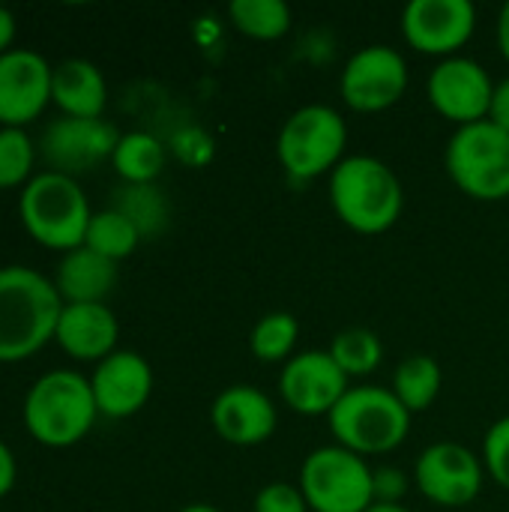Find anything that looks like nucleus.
Segmentation results:
<instances>
[{"label":"nucleus","mask_w":509,"mask_h":512,"mask_svg":"<svg viewBox=\"0 0 509 512\" xmlns=\"http://www.w3.org/2000/svg\"><path fill=\"white\" fill-rule=\"evenodd\" d=\"M63 306L54 282L39 270L0 267V363H18L51 342Z\"/></svg>","instance_id":"obj_1"},{"label":"nucleus","mask_w":509,"mask_h":512,"mask_svg":"<svg viewBox=\"0 0 509 512\" xmlns=\"http://www.w3.org/2000/svg\"><path fill=\"white\" fill-rule=\"evenodd\" d=\"M330 207L342 225L357 234L390 231L405 207L396 171L378 156H345L330 174Z\"/></svg>","instance_id":"obj_2"},{"label":"nucleus","mask_w":509,"mask_h":512,"mask_svg":"<svg viewBox=\"0 0 509 512\" xmlns=\"http://www.w3.org/2000/svg\"><path fill=\"white\" fill-rule=\"evenodd\" d=\"M99 408L93 387L72 369L42 375L24 399V426L45 447H72L96 423Z\"/></svg>","instance_id":"obj_3"},{"label":"nucleus","mask_w":509,"mask_h":512,"mask_svg":"<svg viewBox=\"0 0 509 512\" xmlns=\"http://www.w3.org/2000/svg\"><path fill=\"white\" fill-rule=\"evenodd\" d=\"M18 213L36 243L60 252L84 246L87 225L93 219L78 180L57 171H39L30 177V183H24Z\"/></svg>","instance_id":"obj_4"},{"label":"nucleus","mask_w":509,"mask_h":512,"mask_svg":"<svg viewBox=\"0 0 509 512\" xmlns=\"http://www.w3.org/2000/svg\"><path fill=\"white\" fill-rule=\"evenodd\" d=\"M339 447L357 456H384L405 444L411 432V411L387 387H351L327 417Z\"/></svg>","instance_id":"obj_5"},{"label":"nucleus","mask_w":509,"mask_h":512,"mask_svg":"<svg viewBox=\"0 0 509 512\" xmlns=\"http://www.w3.org/2000/svg\"><path fill=\"white\" fill-rule=\"evenodd\" d=\"M450 180L474 201L509 198V132L492 120L459 126L444 150Z\"/></svg>","instance_id":"obj_6"},{"label":"nucleus","mask_w":509,"mask_h":512,"mask_svg":"<svg viewBox=\"0 0 509 512\" xmlns=\"http://www.w3.org/2000/svg\"><path fill=\"white\" fill-rule=\"evenodd\" d=\"M348 126L345 117L324 102L297 108L279 129L276 156L291 180H315L333 174L345 159Z\"/></svg>","instance_id":"obj_7"},{"label":"nucleus","mask_w":509,"mask_h":512,"mask_svg":"<svg viewBox=\"0 0 509 512\" xmlns=\"http://www.w3.org/2000/svg\"><path fill=\"white\" fill-rule=\"evenodd\" d=\"M372 468L363 456L330 444L300 465V492L312 512H366L375 504Z\"/></svg>","instance_id":"obj_8"},{"label":"nucleus","mask_w":509,"mask_h":512,"mask_svg":"<svg viewBox=\"0 0 509 512\" xmlns=\"http://www.w3.org/2000/svg\"><path fill=\"white\" fill-rule=\"evenodd\" d=\"M408 63L390 45H366L348 57L339 75L342 102L357 114L393 108L408 90Z\"/></svg>","instance_id":"obj_9"},{"label":"nucleus","mask_w":509,"mask_h":512,"mask_svg":"<svg viewBox=\"0 0 509 512\" xmlns=\"http://www.w3.org/2000/svg\"><path fill=\"white\" fill-rule=\"evenodd\" d=\"M483 459L453 441L432 444L414 465V483L420 495L444 510L468 507L483 492Z\"/></svg>","instance_id":"obj_10"},{"label":"nucleus","mask_w":509,"mask_h":512,"mask_svg":"<svg viewBox=\"0 0 509 512\" xmlns=\"http://www.w3.org/2000/svg\"><path fill=\"white\" fill-rule=\"evenodd\" d=\"M120 132L102 117H57L42 129L39 156L45 159L48 171L78 177L93 171L99 162L114 156Z\"/></svg>","instance_id":"obj_11"},{"label":"nucleus","mask_w":509,"mask_h":512,"mask_svg":"<svg viewBox=\"0 0 509 512\" xmlns=\"http://www.w3.org/2000/svg\"><path fill=\"white\" fill-rule=\"evenodd\" d=\"M492 93H495V81L486 72V66L462 54L441 60L426 81V96L432 108L450 123H456V129L486 120Z\"/></svg>","instance_id":"obj_12"},{"label":"nucleus","mask_w":509,"mask_h":512,"mask_svg":"<svg viewBox=\"0 0 509 512\" xmlns=\"http://www.w3.org/2000/svg\"><path fill=\"white\" fill-rule=\"evenodd\" d=\"M477 27V9L471 0H411L402 9L405 42L432 57H456L468 45Z\"/></svg>","instance_id":"obj_13"},{"label":"nucleus","mask_w":509,"mask_h":512,"mask_svg":"<svg viewBox=\"0 0 509 512\" xmlns=\"http://www.w3.org/2000/svg\"><path fill=\"white\" fill-rule=\"evenodd\" d=\"M351 378L339 369L330 351L294 354L279 375V393L285 405L303 417H330V411L351 390Z\"/></svg>","instance_id":"obj_14"},{"label":"nucleus","mask_w":509,"mask_h":512,"mask_svg":"<svg viewBox=\"0 0 509 512\" xmlns=\"http://www.w3.org/2000/svg\"><path fill=\"white\" fill-rule=\"evenodd\" d=\"M48 60L30 48H12L0 54V123L18 126L36 120L51 102Z\"/></svg>","instance_id":"obj_15"},{"label":"nucleus","mask_w":509,"mask_h":512,"mask_svg":"<svg viewBox=\"0 0 509 512\" xmlns=\"http://www.w3.org/2000/svg\"><path fill=\"white\" fill-rule=\"evenodd\" d=\"M210 423L222 441L234 447H258L273 438L279 426V414L273 399L258 387L231 384L213 399Z\"/></svg>","instance_id":"obj_16"},{"label":"nucleus","mask_w":509,"mask_h":512,"mask_svg":"<svg viewBox=\"0 0 509 512\" xmlns=\"http://www.w3.org/2000/svg\"><path fill=\"white\" fill-rule=\"evenodd\" d=\"M90 387L99 414L123 420L147 405L153 393V369L135 351H114L102 363H96Z\"/></svg>","instance_id":"obj_17"},{"label":"nucleus","mask_w":509,"mask_h":512,"mask_svg":"<svg viewBox=\"0 0 509 512\" xmlns=\"http://www.w3.org/2000/svg\"><path fill=\"white\" fill-rule=\"evenodd\" d=\"M120 324L105 303H66L57 321V345L75 360L102 363L114 354Z\"/></svg>","instance_id":"obj_18"},{"label":"nucleus","mask_w":509,"mask_h":512,"mask_svg":"<svg viewBox=\"0 0 509 512\" xmlns=\"http://www.w3.org/2000/svg\"><path fill=\"white\" fill-rule=\"evenodd\" d=\"M51 102L66 117H102L108 102V84L96 63L84 57L60 60L51 69Z\"/></svg>","instance_id":"obj_19"},{"label":"nucleus","mask_w":509,"mask_h":512,"mask_svg":"<svg viewBox=\"0 0 509 512\" xmlns=\"http://www.w3.org/2000/svg\"><path fill=\"white\" fill-rule=\"evenodd\" d=\"M51 282L63 303H105L117 285V261L78 246L63 255Z\"/></svg>","instance_id":"obj_20"},{"label":"nucleus","mask_w":509,"mask_h":512,"mask_svg":"<svg viewBox=\"0 0 509 512\" xmlns=\"http://www.w3.org/2000/svg\"><path fill=\"white\" fill-rule=\"evenodd\" d=\"M441 384H444V375H441V366L435 357L429 354H411L405 357L396 372H393V396L405 405V411L417 414V411H426L438 393H441Z\"/></svg>","instance_id":"obj_21"},{"label":"nucleus","mask_w":509,"mask_h":512,"mask_svg":"<svg viewBox=\"0 0 509 512\" xmlns=\"http://www.w3.org/2000/svg\"><path fill=\"white\" fill-rule=\"evenodd\" d=\"M111 210L123 213L138 228L141 240L162 234L168 228V219H171L168 198L153 183H126V186H120L114 192Z\"/></svg>","instance_id":"obj_22"},{"label":"nucleus","mask_w":509,"mask_h":512,"mask_svg":"<svg viewBox=\"0 0 509 512\" xmlns=\"http://www.w3.org/2000/svg\"><path fill=\"white\" fill-rule=\"evenodd\" d=\"M111 165L126 183H153L165 168V144L150 132H126L114 147Z\"/></svg>","instance_id":"obj_23"},{"label":"nucleus","mask_w":509,"mask_h":512,"mask_svg":"<svg viewBox=\"0 0 509 512\" xmlns=\"http://www.w3.org/2000/svg\"><path fill=\"white\" fill-rule=\"evenodd\" d=\"M231 24L258 42H276L291 30V6L285 0H231L228 6Z\"/></svg>","instance_id":"obj_24"},{"label":"nucleus","mask_w":509,"mask_h":512,"mask_svg":"<svg viewBox=\"0 0 509 512\" xmlns=\"http://www.w3.org/2000/svg\"><path fill=\"white\" fill-rule=\"evenodd\" d=\"M327 351L348 378H366L384 360V342L369 327H348V330L336 333Z\"/></svg>","instance_id":"obj_25"},{"label":"nucleus","mask_w":509,"mask_h":512,"mask_svg":"<svg viewBox=\"0 0 509 512\" xmlns=\"http://www.w3.org/2000/svg\"><path fill=\"white\" fill-rule=\"evenodd\" d=\"M300 339V324L291 312L264 315L249 333V351L258 363H288Z\"/></svg>","instance_id":"obj_26"},{"label":"nucleus","mask_w":509,"mask_h":512,"mask_svg":"<svg viewBox=\"0 0 509 512\" xmlns=\"http://www.w3.org/2000/svg\"><path fill=\"white\" fill-rule=\"evenodd\" d=\"M141 243V234L138 228L117 210H99L93 213L90 225H87V237H84V246L111 258V261H120V258H129L135 252V246Z\"/></svg>","instance_id":"obj_27"},{"label":"nucleus","mask_w":509,"mask_h":512,"mask_svg":"<svg viewBox=\"0 0 509 512\" xmlns=\"http://www.w3.org/2000/svg\"><path fill=\"white\" fill-rule=\"evenodd\" d=\"M33 162H36L33 138L18 126H3L0 129V189L21 186L24 180L30 183Z\"/></svg>","instance_id":"obj_28"},{"label":"nucleus","mask_w":509,"mask_h":512,"mask_svg":"<svg viewBox=\"0 0 509 512\" xmlns=\"http://www.w3.org/2000/svg\"><path fill=\"white\" fill-rule=\"evenodd\" d=\"M171 150H174V156H177L183 165H189V168H204V165H210L213 156H216V141H213V135H210L207 129H201V126H183V129L174 132Z\"/></svg>","instance_id":"obj_29"},{"label":"nucleus","mask_w":509,"mask_h":512,"mask_svg":"<svg viewBox=\"0 0 509 512\" xmlns=\"http://www.w3.org/2000/svg\"><path fill=\"white\" fill-rule=\"evenodd\" d=\"M483 468L486 474L509 492V417H501L483 441Z\"/></svg>","instance_id":"obj_30"},{"label":"nucleus","mask_w":509,"mask_h":512,"mask_svg":"<svg viewBox=\"0 0 509 512\" xmlns=\"http://www.w3.org/2000/svg\"><path fill=\"white\" fill-rule=\"evenodd\" d=\"M255 512H312L300 486L270 483L255 495Z\"/></svg>","instance_id":"obj_31"},{"label":"nucleus","mask_w":509,"mask_h":512,"mask_svg":"<svg viewBox=\"0 0 509 512\" xmlns=\"http://www.w3.org/2000/svg\"><path fill=\"white\" fill-rule=\"evenodd\" d=\"M372 489H375V504H402V498L408 492V477H405V471L384 465V468H375Z\"/></svg>","instance_id":"obj_32"},{"label":"nucleus","mask_w":509,"mask_h":512,"mask_svg":"<svg viewBox=\"0 0 509 512\" xmlns=\"http://www.w3.org/2000/svg\"><path fill=\"white\" fill-rule=\"evenodd\" d=\"M495 126L507 129L509 132V75L504 81L495 84V93H492V105H489V117Z\"/></svg>","instance_id":"obj_33"},{"label":"nucleus","mask_w":509,"mask_h":512,"mask_svg":"<svg viewBox=\"0 0 509 512\" xmlns=\"http://www.w3.org/2000/svg\"><path fill=\"white\" fill-rule=\"evenodd\" d=\"M15 486V456L12 450L0 441V498L9 495Z\"/></svg>","instance_id":"obj_34"},{"label":"nucleus","mask_w":509,"mask_h":512,"mask_svg":"<svg viewBox=\"0 0 509 512\" xmlns=\"http://www.w3.org/2000/svg\"><path fill=\"white\" fill-rule=\"evenodd\" d=\"M12 39H15V12L0 3V54L12 51Z\"/></svg>","instance_id":"obj_35"},{"label":"nucleus","mask_w":509,"mask_h":512,"mask_svg":"<svg viewBox=\"0 0 509 512\" xmlns=\"http://www.w3.org/2000/svg\"><path fill=\"white\" fill-rule=\"evenodd\" d=\"M498 48H501L504 60L509 63V0L498 12Z\"/></svg>","instance_id":"obj_36"},{"label":"nucleus","mask_w":509,"mask_h":512,"mask_svg":"<svg viewBox=\"0 0 509 512\" xmlns=\"http://www.w3.org/2000/svg\"><path fill=\"white\" fill-rule=\"evenodd\" d=\"M366 512H411L408 507H402V504H372Z\"/></svg>","instance_id":"obj_37"},{"label":"nucleus","mask_w":509,"mask_h":512,"mask_svg":"<svg viewBox=\"0 0 509 512\" xmlns=\"http://www.w3.org/2000/svg\"><path fill=\"white\" fill-rule=\"evenodd\" d=\"M180 512H222V510H216L213 504H189V507H183Z\"/></svg>","instance_id":"obj_38"}]
</instances>
